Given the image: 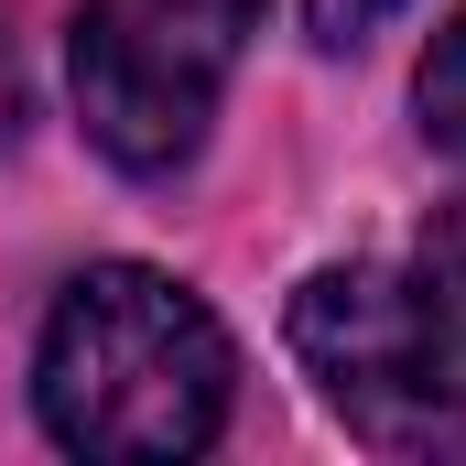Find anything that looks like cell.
Listing matches in <instances>:
<instances>
[{"instance_id":"2","label":"cell","mask_w":466,"mask_h":466,"mask_svg":"<svg viewBox=\"0 0 466 466\" xmlns=\"http://www.w3.org/2000/svg\"><path fill=\"white\" fill-rule=\"evenodd\" d=\"M293 358L369 456H466V315L412 260H348L293 293Z\"/></svg>"},{"instance_id":"1","label":"cell","mask_w":466,"mask_h":466,"mask_svg":"<svg viewBox=\"0 0 466 466\" xmlns=\"http://www.w3.org/2000/svg\"><path fill=\"white\" fill-rule=\"evenodd\" d=\"M238 390L228 326L141 260H98L55 293L44 348H33V412L66 456H109V466H163L218 445Z\"/></svg>"},{"instance_id":"3","label":"cell","mask_w":466,"mask_h":466,"mask_svg":"<svg viewBox=\"0 0 466 466\" xmlns=\"http://www.w3.org/2000/svg\"><path fill=\"white\" fill-rule=\"evenodd\" d=\"M260 0H87L76 11V119L119 174L196 163L238 76Z\"/></svg>"},{"instance_id":"5","label":"cell","mask_w":466,"mask_h":466,"mask_svg":"<svg viewBox=\"0 0 466 466\" xmlns=\"http://www.w3.org/2000/svg\"><path fill=\"white\" fill-rule=\"evenodd\" d=\"M390 11H401V0H304V22H315V44H326V55H348L358 33H380Z\"/></svg>"},{"instance_id":"6","label":"cell","mask_w":466,"mask_h":466,"mask_svg":"<svg viewBox=\"0 0 466 466\" xmlns=\"http://www.w3.org/2000/svg\"><path fill=\"white\" fill-rule=\"evenodd\" d=\"M423 271L445 282V304L466 315V207H445V228H434V249H423Z\"/></svg>"},{"instance_id":"4","label":"cell","mask_w":466,"mask_h":466,"mask_svg":"<svg viewBox=\"0 0 466 466\" xmlns=\"http://www.w3.org/2000/svg\"><path fill=\"white\" fill-rule=\"evenodd\" d=\"M412 109H423V141L466 163V11L434 33V55H423V76H412Z\"/></svg>"}]
</instances>
